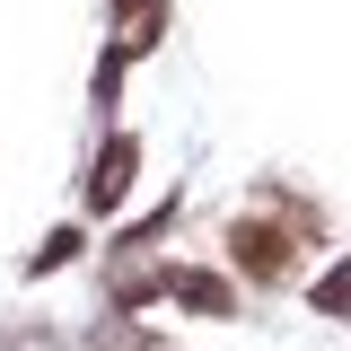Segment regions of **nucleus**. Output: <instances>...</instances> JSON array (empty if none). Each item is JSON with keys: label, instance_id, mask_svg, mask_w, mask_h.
I'll return each instance as SVG.
<instances>
[{"label": "nucleus", "instance_id": "1", "mask_svg": "<svg viewBox=\"0 0 351 351\" xmlns=\"http://www.w3.org/2000/svg\"><path fill=\"white\" fill-rule=\"evenodd\" d=\"M316 307H334V316H351V263L334 272V281H325V290H316Z\"/></svg>", "mask_w": 351, "mask_h": 351}]
</instances>
